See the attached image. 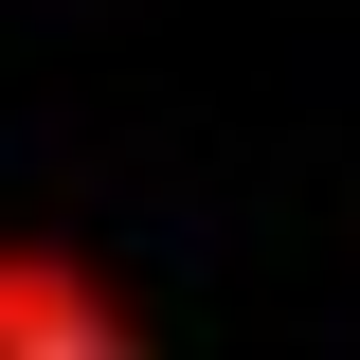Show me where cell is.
Wrapping results in <instances>:
<instances>
[{
	"mask_svg": "<svg viewBox=\"0 0 360 360\" xmlns=\"http://www.w3.org/2000/svg\"><path fill=\"white\" fill-rule=\"evenodd\" d=\"M127 342H144V307L90 252H18L0 234V360H127Z\"/></svg>",
	"mask_w": 360,
	"mask_h": 360,
	"instance_id": "cell-1",
	"label": "cell"
}]
</instances>
